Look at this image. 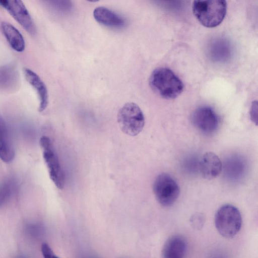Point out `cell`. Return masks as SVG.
<instances>
[{
	"instance_id": "obj_1",
	"label": "cell",
	"mask_w": 258,
	"mask_h": 258,
	"mask_svg": "<svg viewBox=\"0 0 258 258\" xmlns=\"http://www.w3.org/2000/svg\"><path fill=\"white\" fill-rule=\"evenodd\" d=\"M149 85L157 95L166 99L176 98L182 92L181 80L170 69L161 67L154 70L149 78Z\"/></svg>"
},
{
	"instance_id": "obj_2",
	"label": "cell",
	"mask_w": 258,
	"mask_h": 258,
	"mask_svg": "<svg viewBox=\"0 0 258 258\" xmlns=\"http://www.w3.org/2000/svg\"><path fill=\"white\" fill-rule=\"evenodd\" d=\"M225 1H195L192 11L198 20L203 26L213 28L218 26L224 20L226 14Z\"/></svg>"
},
{
	"instance_id": "obj_3",
	"label": "cell",
	"mask_w": 258,
	"mask_h": 258,
	"mask_svg": "<svg viewBox=\"0 0 258 258\" xmlns=\"http://www.w3.org/2000/svg\"><path fill=\"white\" fill-rule=\"evenodd\" d=\"M215 225L218 232L224 237H234L241 227L242 217L240 211L233 205H223L215 214Z\"/></svg>"
},
{
	"instance_id": "obj_4",
	"label": "cell",
	"mask_w": 258,
	"mask_h": 258,
	"mask_svg": "<svg viewBox=\"0 0 258 258\" xmlns=\"http://www.w3.org/2000/svg\"><path fill=\"white\" fill-rule=\"evenodd\" d=\"M117 119L121 131L131 136L138 135L145 124L144 113L140 107L134 102L124 104L118 112Z\"/></svg>"
},
{
	"instance_id": "obj_5",
	"label": "cell",
	"mask_w": 258,
	"mask_h": 258,
	"mask_svg": "<svg viewBox=\"0 0 258 258\" xmlns=\"http://www.w3.org/2000/svg\"><path fill=\"white\" fill-rule=\"evenodd\" d=\"M40 145L51 180L58 188L62 189L65 183L64 174L51 140L47 136H42Z\"/></svg>"
},
{
	"instance_id": "obj_6",
	"label": "cell",
	"mask_w": 258,
	"mask_h": 258,
	"mask_svg": "<svg viewBox=\"0 0 258 258\" xmlns=\"http://www.w3.org/2000/svg\"><path fill=\"white\" fill-rule=\"evenodd\" d=\"M153 189L157 201L164 207L172 205L180 194L177 182L172 176L165 173L156 177L153 183Z\"/></svg>"
},
{
	"instance_id": "obj_7",
	"label": "cell",
	"mask_w": 258,
	"mask_h": 258,
	"mask_svg": "<svg viewBox=\"0 0 258 258\" xmlns=\"http://www.w3.org/2000/svg\"><path fill=\"white\" fill-rule=\"evenodd\" d=\"M191 121L200 131L206 134H211L218 128L220 119L213 108L203 106L197 108L191 115Z\"/></svg>"
},
{
	"instance_id": "obj_8",
	"label": "cell",
	"mask_w": 258,
	"mask_h": 258,
	"mask_svg": "<svg viewBox=\"0 0 258 258\" xmlns=\"http://www.w3.org/2000/svg\"><path fill=\"white\" fill-rule=\"evenodd\" d=\"M0 6L6 10L29 34H35L36 27L27 8L21 1H0Z\"/></svg>"
},
{
	"instance_id": "obj_9",
	"label": "cell",
	"mask_w": 258,
	"mask_h": 258,
	"mask_svg": "<svg viewBox=\"0 0 258 258\" xmlns=\"http://www.w3.org/2000/svg\"><path fill=\"white\" fill-rule=\"evenodd\" d=\"M222 165L219 157L214 153L208 152L201 158L199 164L200 173L203 178L213 179L219 175Z\"/></svg>"
},
{
	"instance_id": "obj_10",
	"label": "cell",
	"mask_w": 258,
	"mask_h": 258,
	"mask_svg": "<svg viewBox=\"0 0 258 258\" xmlns=\"http://www.w3.org/2000/svg\"><path fill=\"white\" fill-rule=\"evenodd\" d=\"M27 82L36 92L39 99L38 110L43 111L48 104V94L46 86L40 77L31 70L25 68L23 70Z\"/></svg>"
},
{
	"instance_id": "obj_11",
	"label": "cell",
	"mask_w": 258,
	"mask_h": 258,
	"mask_svg": "<svg viewBox=\"0 0 258 258\" xmlns=\"http://www.w3.org/2000/svg\"><path fill=\"white\" fill-rule=\"evenodd\" d=\"M187 242L182 236L175 235L165 242L162 249L163 258H185L187 252Z\"/></svg>"
},
{
	"instance_id": "obj_12",
	"label": "cell",
	"mask_w": 258,
	"mask_h": 258,
	"mask_svg": "<svg viewBox=\"0 0 258 258\" xmlns=\"http://www.w3.org/2000/svg\"><path fill=\"white\" fill-rule=\"evenodd\" d=\"M15 156V150L5 119L0 115V159L5 162H11Z\"/></svg>"
},
{
	"instance_id": "obj_13",
	"label": "cell",
	"mask_w": 258,
	"mask_h": 258,
	"mask_svg": "<svg viewBox=\"0 0 258 258\" xmlns=\"http://www.w3.org/2000/svg\"><path fill=\"white\" fill-rule=\"evenodd\" d=\"M96 21L107 27L119 28L125 24L124 19L116 13L104 7H98L93 11Z\"/></svg>"
},
{
	"instance_id": "obj_14",
	"label": "cell",
	"mask_w": 258,
	"mask_h": 258,
	"mask_svg": "<svg viewBox=\"0 0 258 258\" xmlns=\"http://www.w3.org/2000/svg\"><path fill=\"white\" fill-rule=\"evenodd\" d=\"M19 84L18 72L15 66L5 64L0 67V91L12 92Z\"/></svg>"
},
{
	"instance_id": "obj_15",
	"label": "cell",
	"mask_w": 258,
	"mask_h": 258,
	"mask_svg": "<svg viewBox=\"0 0 258 258\" xmlns=\"http://www.w3.org/2000/svg\"><path fill=\"white\" fill-rule=\"evenodd\" d=\"M1 28L11 48L17 52H23L25 48V42L20 31L12 24L6 22L1 23Z\"/></svg>"
},
{
	"instance_id": "obj_16",
	"label": "cell",
	"mask_w": 258,
	"mask_h": 258,
	"mask_svg": "<svg viewBox=\"0 0 258 258\" xmlns=\"http://www.w3.org/2000/svg\"><path fill=\"white\" fill-rule=\"evenodd\" d=\"M210 56L214 61L225 62L232 54V48L229 42L222 39L213 42L209 48Z\"/></svg>"
},
{
	"instance_id": "obj_17",
	"label": "cell",
	"mask_w": 258,
	"mask_h": 258,
	"mask_svg": "<svg viewBox=\"0 0 258 258\" xmlns=\"http://www.w3.org/2000/svg\"><path fill=\"white\" fill-rule=\"evenodd\" d=\"M16 182L8 178L0 182V208L12 198L16 190Z\"/></svg>"
},
{
	"instance_id": "obj_18",
	"label": "cell",
	"mask_w": 258,
	"mask_h": 258,
	"mask_svg": "<svg viewBox=\"0 0 258 258\" xmlns=\"http://www.w3.org/2000/svg\"><path fill=\"white\" fill-rule=\"evenodd\" d=\"M41 252L44 258H59L47 243L42 244Z\"/></svg>"
},
{
	"instance_id": "obj_19",
	"label": "cell",
	"mask_w": 258,
	"mask_h": 258,
	"mask_svg": "<svg viewBox=\"0 0 258 258\" xmlns=\"http://www.w3.org/2000/svg\"><path fill=\"white\" fill-rule=\"evenodd\" d=\"M250 117L251 120L255 123L256 125L257 124V101H253L251 104V106L250 110Z\"/></svg>"
},
{
	"instance_id": "obj_20",
	"label": "cell",
	"mask_w": 258,
	"mask_h": 258,
	"mask_svg": "<svg viewBox=\"0 0 258 258\" xmlns=\"http://www.w3.org/2000/svg\"><path fill=\"white\" fill-rule=\"evenodd\" d=\"M17 258H24V257H22V256H19V257H17Z\"/></svg>"
}]
</instances>
